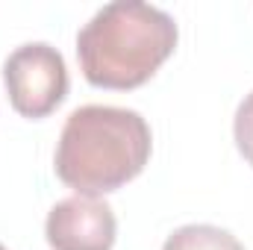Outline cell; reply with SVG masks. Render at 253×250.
Returning a JSON list of instances; mask_svg holds the SVG:
<instances>
[{"label": "cell", "instance_id": "obj_1", "mask_svg": "<svg viewBox=\"0 0 253 250\" xmlns=\"http://www.w3.org/2000/svg\"><path fill=\"white\" fill-rule=\"evenodd\" d=\"M153 135L135 109L80 106L62 126L53 168L68 188L100 197L132 183L150 162Z\"/></svg>", "mask_w": 253, "mask_h": 250}, {"label": "cell", "instance_id": "obj_2", "mask_svg": "<svg viewBox=\"0 0 253 250\" xmlns=\"http://www.w3.org/2000/svg\"><path fill=\"white\" fill-rule=\"evenodd\" d=\"M177 21L150 3H106L77 36V59L94 88L129 91L144 85L177 50Z\"/></svg>", "mask_w": 253, "mask_h": 250}, {"label": "cell", "instance_id": "obj_3", "mask_svg": "<svg viewBox=\"0 0 253 250\" xmlns=\"http://www.w3.org/2000/svg\"><path fill=\"white\" fill-rule=\"evenodd\" d=\"M3 83L12 109L30 121L47 118L68 97L65 59L47 42H30L15 47L3 62Z\"/></svg>", "mask_w": 253, "mask_h": 250}, {"label": "cell", "instance_id": "obj_4", "mask_svg": "<svg viewBox=\"0 0 253 250\" xmlns=\"http://www.w3.org/2000/svg\"><path fill=\"white\" fill-rule=\"evenodd\" d=\"M44 239L53 250H112L118 221L106 200L74 194L47 212Z\"/></svg>", "mask_w": 253, "mask_h": 250}, {"label": "cell", "instance_id": "obj_5", "mask_svg": "<svg viewBox=\"0 0 253 250\" xmlns=\"http://www.w3.org/2000/svg\"><path fill=\"white\" fill-rule=\"evenodd\" d=\"M162 250H245V245L215 224H186L165 239Z\"/></svg>", "mask_w": 253, "mask_h": 250}, {"label": "cell", "instance_id": "obj_6", "mask_svg": "<svg viewBox=\"0 0 253 250\" xmlns=\"http://www.w3.org/2000/svg\"><path fill=\"white\" fill-rule=\"evenodd\" d=\"M233 138H236V147H239V153L245 156V162L253 168V91L245 94V100H242L239 109H236V118H233Z\"/></svg>", "mask_w": 253, "mask_h": 250}, {"label": "cell", "instance_id": "obj_7", "mask_svg": "<svg viewBox=\"0 0 253 250\" xmlns=\"http://www.w3.org/2000/svg\"><path fill=\"white\" fill-rule=\"evenodd\" d=\"M0 250H6V248H3V245H0Z\"/></svg>", "mask_w": 253, "mask_h": 250}]
</instances>
